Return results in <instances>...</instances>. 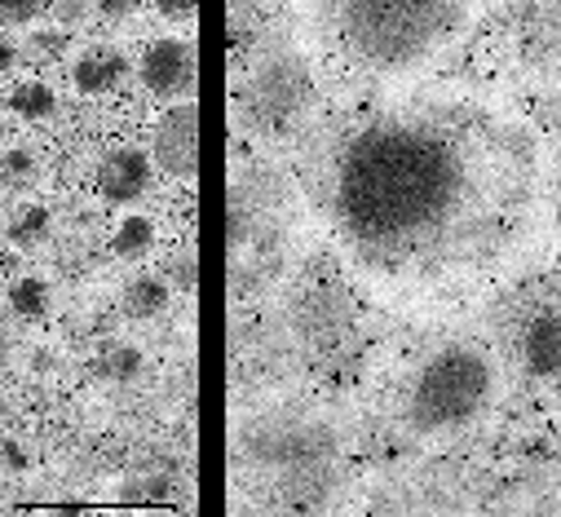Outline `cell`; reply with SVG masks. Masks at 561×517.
<instances>
[{
	"label": "cell",
	"instance_id": "obj_21",
	"mask_svg": "<svg viewBox=\"0 0 561 517\" xmlns=\"http://www.w3.org/2000/svg\"><path fill=\"white\" fill-rule=\"evenodd\" d=\"M156 10H160L169 23H186V19H195L199 0H156Z\"/></svg>",
	"mask_w": 561,
	"mask_h": 517
},
{
	"label": "cell",
	"instance_id": "obj_25",
	"mask_svg": "<svg viewBox=\"0 0 561 517\" xmlns=\"http://www.w3.org/2000/svg\"><path fill=\"white\" fill-rule=\"evenodd\" d=\"M14 67H19V45L0 41V71H14Z\"/></svg>",
	"mask_w": 561,
	"mask_h": 517
},
{
	"label": "cell",
	"instance_id": "obj_3",
	"mask_svg": "<svg viewBox=\"0 0 561 517\" xmlns=\"http://www.w3.org/2000/svg\"><path fill=\"white\" fill-rule=\"evenodd\" d=\"M504 399V363L482 341H443L402 380L398 421L415 443H447L482 425Z\"/></svg>",
	"mask_w": 561,
	"mask_h": 517
},
{
	"label": "cell",
	"instance_id": "obj_10",
	"mask_svg": "<svg viewBox=\"0 0 561 517\" xmlns=\"http://www.w3.org/2000/svg\"><path fill=\"white\" fill-rule=\"evenodd\" d=\"M195 41L186 36H164L147 49L142 58V84L160 97H178V93H191L195 89Z\"/></svg>",
	"mask_w": 561,
	"mask_h": 517
},
{
	"label": "cell",
	"instance_id": "obj_28",
	"mask_svg": "<svg viewBox=\"0 0 561 517\" xmlns=\"http://www.w3.org/2000/svg\"><path fill=\"white\" fill-rule=\"evenodd\" d=\"M0 151H5V119H0Z\"/></svg>",
	"mask_w": 561,
	"mask_h": 517
},
{
	"label": "cell",
	"instance_id": "obj_20",
	"mask_svg": "<svg viewBox=\"0 0 561 517\" xmlns=\"http://www.w3.org/2000/svg\"><path fill=\"white\" fill-rule=\"evenodd\" d=\"M84 14H89V0H54V19H58L62 27L84 23Z\"/></svg>",
	"mask_w": 561,
	"mask_h": 517
},
{
	"label": "cell",
	"instance_id": "obj_9",
	"mask_svg": "<svg viewBox=\"0 0 561 517\" xmlns=\"http://www.w3.org/2000/svg\"><path fill=\"white\" fill-rule=\"evenodd\" d=\"M156 164L169 177H182V182H191L199 173V106L191 97L178 102L160 119V128H156Z\"/></svg>",
	"mask_w": 561,
	"mask_h": 517
},
{
	"label": "cell",
	"instance_id": "obj_18",
	"mask_svg": "<svg viewBox=\"0 0 561 517\" xmlns=\"http://www.w3.org/2000/svg\"><path fill=\"white\" fill-rule=\"evenodd\" d=\"M0 177L10 186H36L41 182V160L32 151H0Z\"/></svg>",
	"mask_w": 561,
	"mask_h": 517
},
{
	"label": "cell",
	"instance_id": "obj_27",
	"mask_svg": "<svg viewBox=\"0 0 561 517\" xmlns=\"http://www.w3.org/2000/svg\"><path fill=\"white\" fill-rule=\"evenodd\" d=\"M98 5H102V14H128L133 0H98Z\"/></svg>",
	"mask_w": 561,
	"mask_h": 517
},
{
	"label": "cell",
	"instance_id": "obj_7",
	"mask_svg": "<svg viewBox=\"0 0 561 517\" xmlns=\"http://www.w3.org/2000/svg\"><path fill=\"white\" fill-rule=\"evenodd\" d=\"M504 45L522 80L557 84L561 80V0H508Z\"/></svg>",
	"mask_w": 561,
	"mask_h": 517
},
{
	"label": "cell",
	"instance_id": "obj_14",
	"mask_svg": "<svg viewBox=\"0 0 561 517\" xmlns=\"http://www.w3.org/2000/svg\"><path fill=\"white\" fill-rule=\"evenodd\" d=\"M10 106H14L23 119H45V115H54L58 97H54V89H49L45 80H23V84L10 89Z\"/></svg>",
	"mask_w": 561,
	"mask_h": 517
},
{
	"label": "cell",
	"instance_id": "obj_6",
	"mask_svg": "<svg viewBox=\"0 0 561 517\" xmlns=\"http://www.w3.org/2000/svg\"><path fill=\"white\" fill-rule=\"evenodd\" d=\"M234 102L252 142L270 151L301 142L319 124V67L293 32L270 36L252 49Z\"/></svg>",
	"mask_w": 561,
	"mask_h": 517
},
{
	"label": "cell",
	"instance_id": "obj_19",
	"mask_svg": "<svg viewBox=\"0 0 561 517\" xmlns=\"http://www.w3.org/2000/svg\"><path fill=\"white\" fill-rule=\"evenodd\" d=\"M45 0H0V23H14V27H27L36 14H41Z\"/></svg>",
	"mask_w": 561,
	"mask_h": 517
},
{
	"label": "cell",
	"instance_id": "obj_17",
	"mask_svg": "<svg viewBox=\"0 0 561 517\" xmlns=\"http://www.w3.org/2000/svg\"><path fill=\"white\" fill-rule=\"evenodd\" d=\"M156 243V226H151V217H124L119 221V230H115V252L119 256H142L147 248Z\"/></svg>",
	"mask_w": 561,
	"mask_h": 517
},
{
	"label": "cell",
	"instance_id": "obj_26",
	"mask_svg": "<svg viewBox=\"0 0 561 517\" xmlns=\"http://www.w3.org/2000/svg\"><path fill=\"white\" fill-rule=\"evenodd\" d=\"M10 354H14V332H10L5 323H0V363H5Z\"/></svg>",
	"mask_w": 561,
	"mask_h": 517
},
{
	"label": "cell",
	"instance_id": "obj_2",
	"mask_svg": "<svg viewBox=\"0 0 561 517\" xmlns=\"http://www.w3.org/2000/svg\"><path fill=\"white\" fill-rule=\"evenodd\" d=\"M482 0H293V36L314 58L332 54L376 89L430 80L469 27Z\"/></svg>",
	"mask_w": 561,
	"mask_h": 517
},
{
	"label": "cell",
	"instance_id": "obj_11",
	"mask_svg": "<svg viewBox=\"0 0 561 517\" xmlns=\"http://www.w3.org/2000/svg\"><path fill=\"white\" fill-rule=\"evenodd\" d=\"M147 182H151V160H147L142 151H133V147L106 151V160H102V169H98V191H102V199H111V204L137 199V195L147 191Z\"/></svg>",
	"mask_w": 561,
	"mask_h": 517
},
{
	"label": "cell",
	"instance_id": "obj_15",
	"mask_svg": "<svg viewBox=\"0 0 561 517\" xmlns=\"http://www.w3.org/2000/svg\"><path fill=\"white\" fill-rule=\"evenodd\" d=\"M45 234H49V208L45 204H23L10 221V243L14 248H36V243H45Z\"/></svg>",
	"mask_w": 561,
	"mask_h": 517
},
{
	"label": "cell",
	"instance_id": "obj_22",
	"mask_svg": "<svg viewBox=\"0 0 561 517\" xmlns=\"http://www.w3.org/2000/svg\"><path fill=\"white\" fill-rule=\"evenodd\" d=\"M0 464H5V469H14V473H23V469L32 464V456L23 451V443L5 438V443H0Z\"/></svg>",
	"mask_w": 561,
	"mask_h": 517
},
{
	"label": "cell",
	"instance_id": "obj_4",
	"mask_svg": "<svg viewBox=\"0 0 561 517\" xmlns=\"http://www.w3.org/2000/svg\"><path fill=\"white\" fill-rule=\"evenodd\" d=\"M310 234V199L274 160H252L230 177V284L261 288L288 266L293 248Z\"/></svg>",
	"mask_w": 561,
	"mask_h": 517
},
{
	"label": "cell",
	"instance_id": "obj_8",
	"mask_svg": "<svg viewBox=\"0 0 561 517\" xmlns=\"http://www.w3.org/2000/svg\"><path fill=\"white\" fill-rule=\"evenodd\" d=\"M513 341H517V358L535 376V384L561 403V279L543 284L526 301V310L517 314Z\"/></svg>",
	"mask_w": 561,
	"mask_h": 517
},
{
	"label": "cell",
	"instance_id": "obj_5",
	"mask_svg": "<svg viewBox=\"0 0 561 517\" xmlns=\"http://www.w3.org/2000/svg\"><path fill=\"white\" fill-rule=\"evenodd\" d=\"M345 456L341 425L314 403H274L248 416L234 438V460L274 491L319 495L332 486Z\"/></svg>",
	"mask_w": 561,
	"mask_h": 517
},
{
	"label": "cell",
	"instance_id": "obj_23",
	"mask_svg": "<svg viewBox=\"0 0 561 517\" xmlns=\"http://www.w3.org/2000/svg\"><path fill=\"white\" fill-rule=\"evenodd\" d=\"M137 367H142V354H137V349H115V358H111V371H115L119 380H128Z\"/></svg>",
	"mask_w": 561,
	"mask_h": 517
},
{
	"label": "cell",
	"instance_id": "obj_12",
	"mask_svg": "<svg viewBox=\"0 0 561 517\" xmlns=\"http://www.w3.org/2000/svg\"><path fill=\"white\" fill-rule=\"evenodd\" d=\"M124 71H128V58H124L119 49L98 45V49H89L84 58H76V67H71V84H76L80 93H106Z\"/></svg>",
	"mask_w": 561,
	"mask_h": 517
},
{
	"label": "cell",
	"instance_id": "obj_16",
	"mask_svg": "<svg viewBox=\"0 0 561 517\" xmlns=\"http://www.w3.org/2000/svg\"><path fill=\"white\" fill-rule=\"evenodd\" d=\"M10 306H14V314H23V319H41V314L49 310V284L36 279V275L14 279V288H10Z\"/></svg>",
	"mask_w": 561,
	"mask_h": 517
},
{
	"label": "cell",
	"instance_id": "obj_1",
	"mask_svg": "<svg viewBox=\"0 0 561 517\" xmlns=\"http://www.w3.org/2000/svg\"><path fill=\"white\" fill-rule=\"evenodd\" d=\"M314 199L354 284L415 319L491 297L552 230L543 138L517 106L465 84L380 89L332 128Z\"/></svg>",
	"mask_w": 561,
	"mask_h": 517
},
{
	"label": "cell",
	"instance_id": "obj_24",
	"mask_svg": "<svg viewBox=\"0 0 561 517\" xmlns=\"http://www.w3.org/2000/svg\"><path fill=\"white\" fill-rule=\"evenodd\" d=\"M62 45H67V32H36V36H32V49H36V54H49V58L62 54Z\"/></svg>",
	"mask_w": 561,
	"mask_h": 517
},
{
	"label": "cell",
	"instance_id": "obj_13",
	"mask_svg": "<svg viewBox=\"0 0 561 517\" xmlns=\"http://www.w3.org/2000/svg\"><path fill=\"white\" fill-rule=\"evenodd\" d=\"M169 306V288L160 275H137L124 288V314L128 319H156Z\"/></svg>",
	"mask_w": 561,
	"mask_h": 517
}]
</instances>
